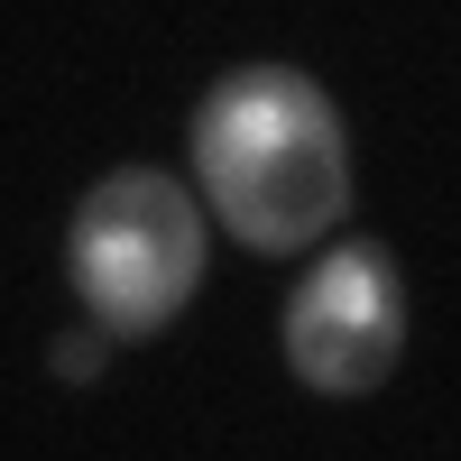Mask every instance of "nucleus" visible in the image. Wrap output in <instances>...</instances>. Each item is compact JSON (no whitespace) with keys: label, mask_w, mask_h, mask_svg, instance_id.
I'll list each match as a JSON object with an SVG mask.
<instances>
[{"label":"nucleus","mask_w":461,"mask_h":461,"mask_svg":"<svg viewBox=\"0 0 461 461\" xmlns=\"http://www.w3.org/2000/svg\"><path fill=\"white\" fill-rule=\"evenodd\" d=\"M194 176L249 249H304L351 203L341 111L295 65H240L194 111Z\"/></svg>","instance_id":"obj_1"},{"label":"nucleus","mask_w":461,"mask_h":461,"mask_svg":"<svg viewBox=\"0 0 461 461\" xmlns=\"http://www.w3.org/2000/svg\"><path fill=\"white\" fill-rule=\"evenodd\" d=\"M65 267H74V295L93 304L102 332L148 341L203 286V203L158 167H121L74 203Z\"/></svg>","instance_id":"obj_2"},{"label":"nucleus","mask_w":461,"mask_h":461,"mask_svg":"<svg viewBox=\"0 0 461 461\" xmlns=\"http://www.w3.org/2000/svg\"><path fill=\"white\" fill-rule=\"evenodd\" d=\"M397 341H406V286H397V258L378 240L323 249L314 277L286 295V360L323 397L378 388L397 369Z\"/></svg>","instance_id":"obj_3"},{"label":"nucleus","mask_w":461,"mask_h":461,"mask_svg":"<svg viewBox=\"0 0 461 461\" xmlns=\"http://www.w3.org/2000/svg\"><path fill=\"white\" fill-rule=\"evenodd\" d=\"M56 378L65 388H93L102 378V332H56Z\"/></svg>","instance_id":"obj_4"}]
</instances>
